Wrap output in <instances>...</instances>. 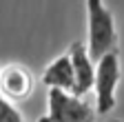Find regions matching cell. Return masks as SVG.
<instances>
[{
	"label": "cell",
	"instance_id": "5",
	"mask_svg": "<svg viewBox=\"0 0 124 122\" xmlns=\"http://www.w3.org/2000/svg\"><path fill=\"white\" fill-rule=\"evenodd\" d=\"M0 91L9 100H24L33 91V78L20 65H9L0 69Z\"/></svg>",
	"mask_w": 124,
	"mask_h": 122
},
{
	"label": "cell",
	"instance_id": "2",
	"mask_svg": "<svg viewBox=\"0 0 124 122\" xmlns=\"http://www.w3.org/2000/svg\"><path fill=\"white\" fill-rule=\"evenodd\" d=\"M49 111L40 122H95L98 111L75 93L60 89H49Z\"/></svg>",
	"mask_w": 124,
	"mask_h": 122
},
{
	"label": "cell",
	"instance_id": "8",
	"mask_svg": "<svg viewBox=\"0 0 124 122\" xmlns=\"http://www.w3.org/2000/svg\"><path fill=\"white\" fill-rule=\"evenodd\" d=\"M108 122H122V120H108Z\"/></svg>",
	"mask_w": 124,
	"mask_h": 122
},
{
	"label": "cell",
	"instance_id": "3",
	"mask_svg": "<svg viewBox=\"0 0 124 122\" xmlns=\"http://www.w3.org/2000/svg\"><path fill=\"white\" fill-rule=\"evenodd\" d=\"M120 78H122V67H120L117 51L106 53L95 62V87L93 89H95V111L100 115L113 111Z\"/></svg>",
	"mask_w": 124,
	"mask_h": 122
},
{
	"label": "cell",
	"instance_id": "1",
	"mask_svg": "<svg viewBox=\"0 0 124 122\" xmlns=\"http://www.w3.org/2000/svg\"><path fill=\"white\" fill-rule=\"evenodd\" d=\"M86 24H89V44L91 58L98 60L106 53L117 51V31L113 13L108 11L104 0H86Z\"/></svg>",
	"mask_w": 124,
	"mask_h": 122
},
{
	"label": "cell",
	"instance_id": "6",
	"mask_svg": "<svg viewBox=\"0 0 124 122\" xmlns=\"http://www.w3.org/2000/svg\"><path fill=\"white\" fill-rule=\"evenodd\" d=\"M42 82L49 89H60V91H69L73 93L75 78H73V65H71V56L62 53L55 60H51L46 69L42 71Z\"/></svg>",
	"mask_w": 124,
	"mask_h": 122
},
{
	"label": "cell",
	"instance_id": "4",
	"mask_svg": "<svg viewBox=\"0 0 124 122\" xmlns=\"http://www.w3.org/2000/svg\"><path fill=\"white\" fill-rule=\"evenodd\" d=\"M71 65H73V78H75V87H73V93L78 98H82L84 93L95 87V60L91 58L89 49L84 47L82 42H73L71 49Z\"/></svg>",
	"mask_w": 124,
	"mask_h": 122
},
{
	"label": "cell",
	"instance_id": "7",
	"mask_svg": "<svg viewBox=\"0 0 124 122\" xmlns=\"http://www.w3.org/2000/svg\"><path fill=\"white\" fill-rule=\"evenodd\" d=\"M0 122H24L22 113L11 104L9 98H5L0 93Z\"/></svg>",
	"mask_w": 124,
	"mask_h": 122
}]
</instances>
